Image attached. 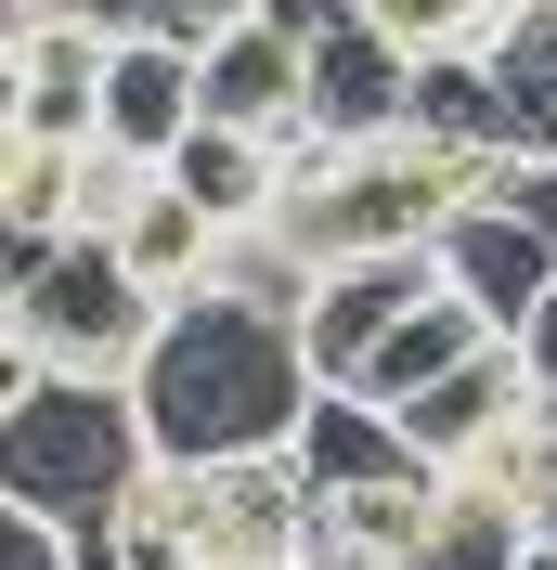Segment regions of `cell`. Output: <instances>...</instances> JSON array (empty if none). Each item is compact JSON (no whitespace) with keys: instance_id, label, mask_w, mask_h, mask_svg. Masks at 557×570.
<instances>
[{"instance_id":"obj_23","label":"cell","mask_w":557,"mask_h":570,"mask_svg":"<svg viewBox=\"0 0 557 570\" xmlns=\"http://www.w3.org/2000/svg\"><path fill=\"white\" fill-rule=\"evenodd\" d=\"M519 363H531V390H545V428H557V298L531 312V337H519Z\"/></svg>"},{"instance_id":"obj_18","label":"cell","mask_w":557,"mask_h":570,"mask_svg":"<svg viewBox=\"0 0 557 570\" xmlns=\"http://www.w3.org/2000/svg\"><path fill=\"white\" fill-rule=\"evenodd\" d=\"M363 39H389L402 66H441L492 39V0H363Z\"/></svg>"},{"instance_id":"obj_24","label":"cell","mask_w":557,"mask_h":570,"mask_svg":"<svg viewBox=\"0 0 557 570\" xmlns=\"http://www.w3.org/2000/svg\"><path fill=\"white\" fill-rule=\"evenodd\" d=\"M519 570H557V544H531V558H519Z\"/></svg>"},{"instance_id":"obj_16","label":"cell","mask_w":557,"mask_h":570,"mask_svg":"<svg viewBox=\"0 0 557 570\" xmlns=\"http://www.w3.org/2000/svg\"><path fill=\"white\" fill-rule=\"evenodd\" d=\"M78 156H91V142L0 130V234H13V259H39V247H66V234H78Z\"/></svg>"},{"instance_id":"obj_8","label":"cell","mask_w":557,"mask_h":570,"mask_svg":"<svg viewBox=\"0 0 557 570\" xmlns=\"http://www.w3.org/2000/svg\"><path fill=\"white\" fill-rule=\"evenodd\" d=\"M428 285H441V259H350V273H324L312 324H299V337H312V376H324V390H350V376H363V351L416 312Z\"/></svg>"},{"instance_id":"obj_5","label":"cell","mask_w":557,"mask_h":570,"mask_svg":"<svg viewBox=\"0 0 557 570\" xmlns=\"http://www.w3.org/2000/svg\"><path fill=\"white\" fill-rule=\"evenodd\" d=\"M428 259H441V285H453V298H467V312L492 324V337H531V312L557 298V247L531 234L519 208H506V195H480V208H453Z\"/></svg>"},{"instance_id":"obj_12","label":"cell","mask_w":557,"mask_h":570,"mask_svg":"<svg viewBox=\"0 0 557 570\" xmlns=\"http://www.w3.org/2000/svg\"><path fill=\"white\" fill-rule=\"evenodd\" d=\"M312 130H324V142H377V130H416V66H402L389 39H363V27L312 39Z\"/></svg>"},{"instance_id":"obj_13","label":"cell","mask_w":557,"mask_h":570,"mask_svg":"<svg viewBox=\"0 0 557 570\" xmlns=\"http://www.w3.org/2000/svg\"><path fill=\"white\" fill-rule=\"evenodd\" d=\"M117 259H130V273H143V285H156V298L182 312V298H208V285H221V220L195 208L169 169H156V195L117 220Z\"/></svg>"},{"instance_id":"obj_1","label":"cell","mask_w":557,"mask_h":570,"mask_svg":"<svg viewBox=\"0 0 557 570\" xmlns=\"http://www.w3.org/2000/svg\"><path fill=\"white\" fill-rule=\"evenodd\" d=\"M143 428H156V454L169 466H260V454H299V428H312L324 376H312V337L273 312H246V298H182L156 324V351H143Z\"/></svg>"},{"instance_id":"obj_25","label":"cell","mask_w":557,"mask_h":570,"mask_svg":"<svg viewBox=\"0 0 557 570\" xmlns=\"http://www.w3.org/2000/svg\"><path fill=\"white\" fill-rule=\"evenodd\" d=\"M492 13H545V0H492Z\"/></svg>"},{"instance_id":"obj_4","label":"cell","mask_w":557,"mask_h":570,"mask_svg":"<svg viewBox=\"0 0 557 570\" xmlns=\"http://www.w3.org/2000/svg\"><path fill=\"white\" fill-rule=\"evenodd\" d=\"M105 78H117V27L78 0H13L0 39V130L27 142H105Z\"/></svg>"},{"instance_id":"obj_2","label":"cell","mask_w":557,"mask_h":570,"mask_svg":"<svg viewBox=\"0 0 557 570\" xmlns=\"http://www.w3.org/2000/svg\"><path fill=\"white\" fill-rule=\"evenodd\" d=\"M143 466H156L143 390H117V376H0V505L105 532Z\"/></svg>"},{"instance_id":"obj_14","label":"cell","mask_w":557,"mask_h":570,"mask_svg":"<svg viewBox=\"0 0 557 570\" xmlns=\"http://www.w3.org/2000/svg\"><path fill=\"white\" fill-rule=\"evenodd\" d=\"M169 181H182V195H195V208L221 220V234H246V220H285V142H260V130H221V117H208V130H195V142L169 156Z\"/></svg>"},{"instance_id":"obj_21","label":"cell","mask_w":557,"mask_h":570,"mask_svg":"<svg viewBox=\"0 0 557 570\" xmlns=\"http://www.w3.org/2000/svg\"><path fill=\"white\" fill-rule=\"evenodd\" d=\"M492 195H506V208L557 247V156H506V169H492Z\"/></svg>"},{"instance_id":"obj_6","label":"cell","mask_w":557,"mask_h":570,"mask_svg":"<svg viewBox=\"0 0 557 570\" xmlns=\"http://www.w3.org/2000/svg\"><path fill=\"white\" fill-rule=\"evenodd\" d=\"M531 415H545V390H531L519 337H492V351H480V363H453V376H441V390H428L402 428H416V454H428V466H480L492 441H519Z\"/></svg>"},{"instance_id":"obj_3","label":"cell","mask_w":557,"mask_h":570,"mask_svg":"<svg viewBox=\"0 0 557 570\" xmlns=\"http://www.w3.org/2000/svg\"><path fill=\"white\" fill-rule=\"evenodd\" d=\"M169 298L130 273L117 247L66 234V247L13 259V298H0V376H117L130 390L143 351H156Z\"/></svg>"},{"instance_id":"obj_17","label":"cell","mask_w":557,"mask_h":570,"mask_svg":"<svg viewBox=\"0 0 557 570\" xmlns=\"http://www.w3.org/2000/svg\"><path fill=\"white\" fill-rule=\"evenodd\" d=\"M221 298H246V312H273V324H312L324 259L299 247L285 220H246V234H221Z\"/></svg>"},{"instance_id":"obj_20","label":"cell","mask_w":557,"mask_h":570,"mask_svg":"<svg viewBox=\"0 0 557 570\" xmlns=\"http://www.w3.org/2000/svg\"><path fill=\"white\" fill-rule=\"evenodd\" d=\"M0 570H78V532L39 505H0Z\"/></svg>"},{"instance_id":"obj_10","label":"cell","mask_w":557,"mask_h":570,"mask_svg":"<svg viewBox=\"0 0 557 570\" xmlns=\"http://www.w3.org/2000/svg\"><path fill=\"white\" fill-rule=\"evenodd\" d=\"M299 480L312 493H377V480H428V454H416V428L389 415V402H363V390H324L312 402V428H299Z\"/></svg>"},{"instance_id":"obj_22","label":"cell","mask_w":557,"mask_h":570,"mask_svg":"<svg viewBox=\"0 0 557 570\" xmlns=\"http://www.w3.org/2000/svg\"><path fill=\"white\" fill-rule=\"evenodd\" d=\"M260 27H285V39H338V27H363V0H260Z\"/></svg>"},{"instance_id":"obj_9","label":"cell","mask_w":557,"mask_h":570,"mask_svg":"<svg viewBox=\"0 0 557 570\" xmlns=\"http://www.w3.org/2000/svg\"><path fill=\"white\" fill-rule=\"evenodd\" d=\"M208 117H221V130H260V142H299V130H312V39L234 27L208 52Z\"/></svg>"},{"instance_id":"obj_7","label":"cell","mask_w":557,"mask_h":570,"mask_svg":"<svg viewBox=\"0 0 557 570\" xmlns=\"http://www.w3.org/2000/svg\"><path fill=\"white\" fill-rule=\"evenodd\" d=\"M195 130H208V52H169V39H117V78H105V142H117V156H156V169H169Z\"/></svg>"},{"instance_id":"obj_15","label":"cell","mask_w":557,"mask_h":570,"mask_svg":"<svg viewBox=\"0 0 557 570\" xmlns=\"http://www.w3.org/2000/svg\"><path fill=\"white\" fill-rule=\"evenodd\" d=\"M480 66H492V105H506V156H557V0L492 13Z\"/></svg>"},{"instance_id":"obj_19","label":"cell","mask_w":557,"mask_h":570,"mask_svg":"<svg viewBox=\"0 0 557 570\" xmlns=\"http://www.w3.org/2000/svg\"><path fill=\"white\" fill-rule=\"evenodd\" d=\"M143 195H156V156H117V142L78 156V234H91V247H117V220H130Z\"/></svg>"},{"instance_id":"obj_11","label":"cell","mask_w":557,"mask_h":570,"mask_svg":"<svg viewBox=\"0 0 557 570\" xmlns=\"http://www.w3.org/2000/svg\"><path fill=\"white\" fill-rule=\"evenodd\" d=\"M480 351H492V324L467 312L453 285H428L416 312H402V324L377 337V351H363V376H350V390H363V402H389V415H416V402L441 390L453 363H480Z\"/></svg>"}]
</instances>
